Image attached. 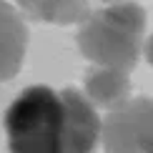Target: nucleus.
Wrapping results in <instances>:
<instances>
[{
    "label": "nucleus",
    "mask_w": 153,
    "mask_h": 153,
    "mask_svg": "<svg viewBox=\"0 0 153 153\" xmlns=\"http://www.w3.org/2000/svg\"><path fill=\"white\" fill-rule=\"evenodd\" d=\"M143 30L146 10L131 0H116L78 25L75 43L93 65L131 73L143 50Z\"/></svg>",
    "instance_id": "obj_1"
},
{
    "label": "nucleus",
    "mask_w": 153,
    "mask_h": 153,
    "mask_svg": "<svg viewBox=\"0 0 153 153\" xmlns=\"http://www.w3.org/2000/svg\"><path fill=\"white\" fill-rule=\"evenodd\" d=\"M10 153H65V105L60 91L30 85L3 118Z\"/></svg>",
    "instance_id": "obj_2"
},
{
    "label": "nucleus",
    "mask_w": 153,
    "mask_h": 153,
    "mask_svg": "<svg viewBox=\"0 0 153 153\" xmlns=\"http://www.w3.org/2000/svg\"><path fill=\"white\" fill-rule=\"evenodd\" d=\"M100 143L105 153H153V98L138 95L108 111Z\"/></svg>",
    "instance_id": "obj_3"
},
{
    "label": "nucleus",
    "mask_w": 153,
    "mask_h": 153,
    "mask_svg": "<svg viewBox=\"0 0 153 153\" xmlns=\"http://www.w3.org/2000/svg\"><path fill=\"white\" fill-rule=\"evenodd\" d=\"M65 105V153H93L100 143V120L98 111L78 88H60Z\"/></svg>",
    "instance_id": "obj_4"
},
{
    "label": "nucleus",
    "mask_w": 153,
    "mask_h": 153,
    "mask_svg": "<svg viewBox=\"0 0 153 153\" xmlns=\"http://www.w3.org/2000/svg\"><path fill=\"white\" fill-rule=\"evenodd\" d=\"M28 50L25 18L10 3L0 0V83L15 78Z\"/></svg>",
    "instance_id": "obj_5"
},
{
    "label": "nucleus",
    "mask_w": 153,
    "mask_h": 153,
    "mask_svg": "<svg viewBox=\"0 0 153 153\" xmlns=\"http://www.w3.org/2000/svg\"><path fill=\"white\" fill-rule=\"evenodd\" d=\"M83 95L93 105L113 111L131 100V75L116 68L93 65L83 78Z\"/></svg>",
    "instance_id": "obj_6"
},
{
    "label": "nucleus",
    "mask_w": 153,
    "mask_h": 153,
    "mask_svg": "<svg viewBox=\"0 0 153 153\" xmlns=\"http://www.w3.org/2000/svg\"><path fill=\"white\" fill-rule=\"evenodd\" d=\"M25 18L53 25H73L83 23L91 15L88 0H15Z\"/></svg>",
    "instance_id": "obj_7"
},
{
    "label": "nucleus",
    "mask_w": 153,
    "mask_h": 153,
    "mask_svg": "<svg viewBox=\"0 0 153 153\" xmlns=\"http://www.w3.org/2000/svg\"><path fill=\"white\" fill-rule=\"evenodd\" d=\"M143 53H146V60H148L151 65H153V35L148 38V40H146V45H143Z\"/></svg>",
    "instance_id": "obj_8"
},
{
    "label": "nucleus",
    "mask_w": 153,
    "mask_h": 153,
    "mask_svg": "<svg viewBox=\"0 0 153 153\" xmlns=\"http://www.w3.org/2000/svg\"><path fill=\"white\" fill-rule=\"evenodd\" d=\"M100 3H116V0H100Z\"/></svg>",
    "instance_id": "obj_9"
}]
</instances>
